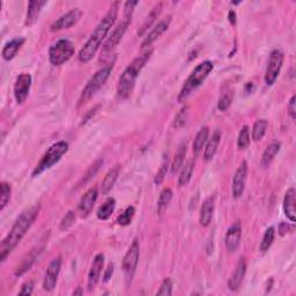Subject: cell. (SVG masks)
Instances as JSON below:
<instances>
[{
  "label": "cell",
  "instance_id": "obj_33",
  "mask_svg": "<svg viewBox=\"0 0 296 296\" xmlns=\"http://www.w3.org/2000/svg\"><path fill=\"white\" fill-rule=\"evenodd\" d=\"M185 154H186V145L182 144L179 146L178 151H177L175 158H174V161L172 163V174L177 173L180 169V167H183Z\"/></svg>",
  "mask_w": 296,
  "mask_h": 296
},
{
  "label": "cell",
  "instance_id": "obj_29",
  "mask_svg": "<svg viewBox=\"0 0 296 296\" xmlns=\"http://www.w3.org/2000/svg\"><path fill=\"white\" fill-rule=\"evenodd\" d=\"M115 208H116V200L114 198H108L97 211V218L103 221L108 220L113 215Z\"/></svg>",
  "mask_w": 296,
  "mask_h": 296
},
{
  "label": "cell",
  "instance_id": "obj_22",
  "mask_svg": "<svg viewBox=\"0 0 296 296\" xmlns=\"http://www.w3.org/2000/svg\"><path fill=\"white\" fill-rule=\"evenodd\" d=\"M24 42H26V40H24L23 37H15L9 42H7L1 51L2 58L5 59V60H12L17 55V52L20 51V49L23 45Z\"/></svg>",
  "mask_w": 296,
  "mask_h": 296
},
{
  "label": "cell",
  "instance_id": "obj_21",
  "mask_svg": "<svg viewBox=\"0 0 296 296\" xmlns=\"http://www.w3.org/2000/svg\"><path fill=\"white\" fill-rule=\"evenodd\" d=\"M214 208H215L214 197H208L207 199L204 201L203 205H201V210H200L199 222L203 227L210 226V224L212 222V219H213Z\"/></svg>",
  "mask_w": 296,
  "mask_h": 296
},
{
  "label": "cell",
  "instance_id": "obj_42",
  "mask_svg": "<svg viewBox=\"0 0 296 296\" xmlns=\"http://www.w3.org/2000/svg\"><path fill=\"white\" fill-rule=\"evenodd\" d=\"M168 161H165L162 163V166L160 167V169L158 170V173H156V176L154 178V182L155 184H161L163 182V179L166 178L167 176V172H168Z\"/></svg>",
  "mask_w": 296,
  "mask_h": 296
},
{
  "label": "cell",
  "instance_id": "obj_17",
  "mask_svg": "<svg viewBox=\"0 0 296 296\" xmlns=\"http://www.w3.org/2000/svg\"><path fill=\"white\" fill-rule=\"evenodd\" d=\"M97 196H99V191H97L96 186L90 187V189L87 191V192L81 197V199L79 201L78 208L79 212L81 213L82 218L88 217L90 212L93 211L94 205L96 203Z\"/></svg>",
  "mask_w": 296,
  "mask_h": 296
},
{
  "label": "cell",
  "instance_id": "obj_28",
  "mask_svg": "<svg viewBox=\"0 0 296 296\" xmlns=\"http://www.w3.org/2000/svg\"><path fill=\"white\" fill-rule=\"evenodd\" d=\"M42 250L38 248V249H34L33 251H31L29 255H28L26 258H24L22 262H21V264L19 266H17V269L15 271V276H22V274L26 272V271H28L31 267V265H33L35 260H36V258L38 257V255H40Z\"/></svg>",
  "mask_w": 296,
  "mask_h": 296
},
{
  "label": "cell",
  "instance_id": "obj_46",
  "mask_svg": "<svg viewBox=\"0 0 296 296\" xmlns=\"http://www.w3.org/2000/svg\"><path fill=\"white\" fill-rule=\"evenodd\" d=\"M113 273H114V265L113 264H110V265L108 266V269L106 270V273H104V276H103L104 283H108V281L110 280V278L113 277Z\"/></svg>",
  "mask_w": 296,
  "mask_h": 296
},
{
  "label": "cell",
  "instance_id": "obj_43",
  "mask_svg": "<svg viewBox=\"0 0 296 296\" xmlns=\"http://www.w3.org/2000/svg\"><path fill=\"white\" fill-rule=\"evenodd\" d=\"M186 119H187V109H186V108H183V109L176 115L174 126H175V127L184 126V125H185V123H186Z\"/></svg>",
  "mask_w": 296,
  "mask_h": 296
},
{
  "label": "cell",
  "instance_id": "obj_23",
  "mask_svg": "<svg viewBox=\"0 0 296 296\" xmlns=\"http://www.w3.org/2000/svg\"><path fill=\"white\" fill-rule=\"evenodd\" d=\"M48 1L45 0H33L28 3V10H27V19L26 24L27 26H33V24L38 20L40 13L43 7L47 5Z\"/></svg>",
  "mask_w": 296,
  "mask_h": 296
},
{
  "label": "cell",
  "instance_id": "obj_6",
  "mask_svg": "<svg viewBox=\"0 0 296 296\" xmlns=\"http://www.w3.org/2000/svg\"><path fill=\"white\" fill-rule=\"evenodd\" d=\"M135 5H138V1H126L125 2L123 20H121V22L118 24L116 28H115L113 34L108 37V40L106 41V43H104V45H103L104 52L114 50V49L118 45V43H119L121 38H123L125 31H126L127 27L130 26V23H131L132 13H133V8Z\"/></svg>",
  "mask_w": 296,
  "mask_h": 296
},
{
  "label": "cell",
  "instance_id": "obj_2",
  "mask_svg": "<svg viewBox=\"0 0 296 296\" xmlns=\"http://www.w3.org/2000/svg\"><path fill=\"white\" fill-rule=\"evenodd\" d=\"M118 8H119V2H113L110 9L108 10V13L103 16V19L100 21V23L97 24L95 30L90 35L89 40L86 42V44L83 45V48L80 50L79 60L83 62V64L92 60V58L95 56L97 50H99L103 40L107 37L108 33H109V30L111 29V27L114 26L115 21L117 19Z\"/></svg>",
  "mask_w": 296,
  "mask_h": 296
},
{
  "label": "cell",
  "instance_id": "obj_16",
  "mask_svg": "<svg viewBox=\"0 0 296 296\" xmlns=\"http://www.w3.org/2000/svg\"><path fill=\"white\" fill-rule=\"evenodd\" d=\"M246 272V263L244 257H241L239 260L236 264L235 270L228 280V288L232 292H238L241 288V285L243 283V279L245 277Z\"/></svg>",
  "mask_w": 296,
  "mask_h": 296
},
{
  "label": "cell",
  "instance_id": "obj_37",
  "mask_svg": "<svg viewBox=\"0 0 296 296\" xmlns=\"http://www.w3.org/2000/svg\"><path fill=\"white\" fill-rule=\"evenodd\" d=\"M250 144V131H249V126H244L242 127V130L239 131L238 133V138H237V147L238 149H245L248 147Z\"/></svg>",
  "mask_w": 296,
  "mask_h": 296
},
{
  "label": "cell",
  "instance_id": "obj_18",
  "mask_svg": "<svg viewBox=\"0 0 296 296\" xmlns=\"http://www.w3.org/2000/svg\"><path fill=\"white\" fill-rule=\"evenodd\" d=\"M172 19H173L172 15H168V16H166L165 19H162L161 21H160V22L151 30V33L146 36L144 42L141 43V48L145 49L147 47H151L152 43H154V42L158 40V38L161 36L162 34H165L166 31L168 30L170 23H172Z\"/></svg>",
  "mask_w": 296,
  "mask_h": 296
},
{
  "label": "cell",
  "instance_id": "obj_9",
  "mask_svg": "<svg viewBox=\"0 0 296 296\" xmlns=\"http://www.w3.org/2000/svg\"><path fill=\"white\" fill-rule=\"evenodd\" d=\"M284 62V54L280 50H273L271 52L269 62H267V67L265 72V82L267 86H272L276 80L279 76V73L283 67Z\"/></svg>",
  "mask_w": 296,
  "mask_h": 296
},
{
  "label": "cell",
  "instance_id": "obj_14",
  "mask_svg": "<svg viewBox=\"0 0 296 296\" xmlns=\"http://www.w3.org/2000/svg\"><path fill=\"white\" fill-rule=\"evenodd\" d=\"M82 16V12L80 8H73L67 12L64 15H61L59 19L55 21L54 23L51 24L50 30L51 31H58V30H62V29H68L72 26L78 22L80 20V17Z\"/></svg>",
  "mask_w": 296,
  "mask_h": 296
},
{
  "label": "cell",
  "instance_id": "obj_38",
  "mask_svg": "<svg viewBox=\"0 0 296 296\" xmlns=\"http://www.w3.org/2000/svg\"><path fill=\"white\" fill-rule=\"evenodd\" d=\"M10 192H12V187L8 183L2 182L1 183V194H0V211H2L6 207V205L8 204Z\"/></svg>",
  "mask_w": 296,
  "mask_h": 296
},
{
  "label": "cell",
  "instance_id": "obj_40",
  "mask_svg": "<svg viewBox=\"0 0 296 296\" xmlns=\"http://www.w3.org/2000/svg\"><path fill=\"white\" fill-rule=\"evenodd\" d=\"M233 102V94L232 93H225L224 95L220 97L218 103V108L220 111H226L231 107V104Z\"/></svg>",
  "mask_w": 296,
  "mask_h": 296
},
{
  "label": "cell",
  "instance_id": "obj_15",
  "mask_svg": "<svg viewBox=\"0 0 296 296\" xmlns=\"http://www.w3.org/2000/svg\"><path fill=\"white\" fill-rule=\"evenodd\" d=\"M241 238H242V224L241 221H236L228 228L227 233H226L225 244L229 252H234L237 250V248L239 246V243H241Z\"/></svg>",
  "mask_w": 296,
  "mask_h": 296
},
{
  "label": "cell",
  "instance_id": "obj_3",
  "mask_svg": "<svg viewBox=\"0 0 296 296\" xmlns=\"http://www.w3.org/2000/svg\"><path fill=\"white\" fill-rule=\"evenodd\" d=\"M152 54H153L152 49L151 50H147L141 56H138L137 58L133 59V60L127 65V67L124 69V72L121 73L119 80H118V85H117V93L120 97L126 99V97L132 93L135 80H137L138 75L140 74L141 69L144 68L146 62L149 60Z\"/></svg>",
  "mask_w": 296,
  "mask_h": 296
},
{
  "label": "cell",
  "instance_id": "obj_31",
  "mask_svg": "<svg viewBox=\"0 0 296 296\" xmlns=\"http://www.w3.org/2000/svg\"><path fill=\"white\" fill-rule=\"evenodd\" d=\"M173 198V191L170 187H165L160 193L159 200H158V212L159 214H163L167 207L169 206L170 201H172Z\"/></svg>",
  "mask_w": 296,
  "mask_h": 296
},
{
  "label": "cell",
  "instance_id": "obj_19",
  "mask_svg": "<svg viewBox=\"0 0 296 296\" xmlns=\"http://www.w3.org/2000/svg\"><path fill=\"white\" fill-rule=\"evenodd\" d=\"M104 265V255L103 253H99L95 256V258L93 260L92 267L88 273V290L93 291L96 287V285L99 284L101 272H102Z\"/></svg>",
  "mask_w": 296,
  "mask_h": 296
},
{
  "label": "cell",
  "instance_id": "obj_7",
  "mask_svg": "<svg viewBox=\"0 0 296 296\" xmlns=\"http://www.w3.org/2000/svg\"><path fill=\"white\" fill-rule=\"evenodd\" d=\"M111 71H113V65L104 66V67L99 69V71H97L95 74L90 78L89 81L87 82L86 87L83 88L81 95H80V100H79L80 104L85 103L87 100H89L90 97L95 95L97 90H99L101 87L106 83L108 78H109Z\"/></svg>",
  "mask_w": 296,
  "mask_h": 296
},
{
  "label": "cell",
  "instance_id": "obj_10",
  "mask_svg": "<svg viewBox=\"0 0 296 296\" xmlns=\"http://www.w3.org/2000/svg\"><path fill=\"white\" fill-rule=\"evenodd\" d=\"M139 256H140V248H139L138 239H134L130 248H128L126 255L124 256L123 265H121V269H123L127 279L131 280L132 277H133L135 269L138 266Z\"/></svg>",
  "mask_w": 296,
  "mask_h": 296
},
{
  "label": "cell",
  "instance_id": "obj_39",
  "mask_svg": "<svg viewBox=\"0 0 296 296\" xmlns=\"http://www.w3.org/2000/svg\"><path fill=\"white\" fill-rule=\"evenodd\" d=\"M74 221H75V212L68 211L67 213L65 214V217L62 218V220L60 221L59 229H60V231H66V229H68L73 224H74Z\"/></svg>",
  "mask_w": 296,
  "mask_h": 296
},
{
  "label": "cell",
  "instance_id": "obj_12",
  "mask_svg": "<svg viewBox=\"0 0 296 296\" xmlns=\"http://www.w3.org/2000/svg\"><path fill=\"white\" fill-rule=\"evenodd\" d=\"M246 176H248V163L246 161H242L237 170H236L234 177H233L232 192L235 199L241 198L243 192H244Z\"/></svg>",
  "mask_w": 296,
  "mask_h": 296
},
{
  "label": "cell",
  "instance_id": "obj_1",
  "mask_svg": "<svg viewBox=\"0 0 296 296\" xmlns=\"http://www.w3.org/2000/svg\"><path fill=\"white\" fill-rule=\"evenodd\" d=\"M38 211H40V206L33 205V206L22 211V213L19 215V218L14 222L12 229L0 244V260L1 262H5L9 253L16 248V245L21 242L23 236L27 234V232L29 231L35 220H36Z\"/></svg>",
  "mask_w": 296,
  "mask_h": 296
},
{
  "label": "cell",
  "instance_id": "obj_4",
  "mask_svg": "<svg viewBox=\"0 0 296 296\" xmlns=\"http://www.w3.org/2000/svg\"><path fill=\"white\" fill-rule=\"evenodd\" d=\"M212 71H213V62L208 60L200 62V64L193 69L185 83H184L183 88L180 90L178 95L179 102L185 101L193 90H196L198 87H200L201 83H204V81L206 80L207 76L210 75Z\"/></svg>",
  "mask_w": 296,
  "mask_h": 296
},
{
  "label": "cell",
  "instance_id": "obj_30",
  "mask_svg": "<svg viewBox=\"0 0 296 296\" xmlns=\"http://www.w3.org/2000/svg\"><path fill=\"white\" fill-rule=\"evenodd\" d=\"M194 170V161L193 160H189L185 165H183V168L180 170L179 177H178V185L185 186L189 184L191 177H192Z\"/></svg>",
  "mask_w": 296,
  "mask_h": 296
},
{
  "label": "cell",
  "instance_id": "obj_20",
  "mask_svg": "<svg viewBox=\"0 0 296 296\" xmlns=\"http://www.w3.org/2000/svg\"><path fill=\"white\" fill-rule=\"evenodd\" d=\"M284 212L291 222L296 221V191L294 187L288 189L285 193Z\"/></svg>",
  "mask_w": 296,
  "mask_h": 296
},
{
  "label": "cell",
  "instance_id": "obj_24",
  "mask_svg": "<svg viewBox=\"0 0 296 296\" xmlns=\"http://www.w3.org/2000/svg\"><path fill=\"white\" fill-rule=\"evenodd\" d=\"M118 175H119V167L116 166L109 172L107 173V175L104 176L102 180V184H101V191H102V194H108L113 189L115 183L118 178Z\"/></svg>",
  "mask_w": 296,
  "mask_h": 296
},
{
  "label": "cell",
  "instance_id": "obj_13",
  "mask_svg": "<svg viewBox=\"0 0 296 296\" xmlns=\"http://www.w3.org/2000/svg\"><path fill=\"white\" fill-rule=\"evenodd\" d=\"M60 267H61L60 256L57 257V258L52 259L51 263L49 264L47 272H45L44 281H43V288L47 292H52L56 288L59 272H60Z\"/></svg>",
  "mask_w": 296,
  "mask_h": 296
},
{
  "label": "cell",
  "instance_id": "obj_26",
  "mask_svg": "<svg viewBox=\"0 0 296 296\" xmlns=\"http://www.w3.org/2000/svg\"><path fill=\"white\" fill-rule=\"evenodd\" d=\"M280 147H281V144L279 141H274L272 144L267 146L266 149L263 153L262 161H260L263 167H269L271 163H272L274 158H276L278 153H279Z\"/></svg>",
  "mask_w": 296,
  "mask_h": 296
},
{
  "label": "cell",
  "instance_id": "obj_34",
  "mask_svg": "<svg viewBox=\"0 0 296 296\" xmlns=\"http://www.w3.org/2000/svg\"><path fill=\"white\" fill-rule=\"evenodd\" d=\"M274 237H276V229H274V227H269L263 236L262 242H260V251L266 252L271 248V245L273 244Z\"/></svg>",
  "mask_w": 296,
  "mask_h": 296
},
{
  "label": "cell",
  "instance_id": "obj_25",
  "mask_svg": "<svg viewBox=\"0 0 296 296\" xmlns=\"http://www.w3.org/2000/svg\"><path fill=\"white\" fill-rule=\"evenodd\" d=\"M220 140H221V134L219 131H215L213 135H212V138L208 140L207 145H206V148H205V152H204V159L206 160V161H210L214 158V155L217 154V151H218V147H219V144H220Z\"/></svg>",
  "mask_w": 296,
  "mask_h": 296
},
{
  "label": "cell",
  "instance_id": "obj_44",
  "mask_svg": "<svg viewBox=\"0 0 296 296\" xmlns=\"http://www.w3.org/2000/svg\"><path fill=\"white\" fill-rule=\"evenodd\" d=\"M34 291V283L33 281H27L22 285L19 292V295H31Z\"/></svg>",
  "mask_w": 296,
  "mask_h": 296
},
{
  "label": "cell",
  "instance_id": "obj_48",
  "mask_svg": "<svg viewBox=\"0 0 296 296\" xmlns=\"http://www.w3.org/2000/svg\"><path fill=\"white\" fill-rule=\"evenodd\" d=\"M83 294V291L81 290V287H78V290L73 292V295H82Z\"/></svg>",
  "mask_w": 296,
  "mask_h": 296
},
{
  "label": "cell",
  "instance_id": "obj_8",
  "mask_svg": "<svg viewBox=\"0 0 296 296\" xmlns=\"http://www.w3.org/2000/svg\"><path fill=\"white\" fill-rule=\"evenodd\" d=\"M74 44L71 41L59 40L49 50V59H50L52 65L59 66L69 60L72 56L74 55Z\"/></svg>",
  "mask_w": 296,
  "mask_h": 296
},
{
  "label": "cell",
  "instance_id": "obj_27",
  "mask_svg": "<svg viewBox=\"0 0 296 296\" xmlns=\"http://www.w3.org/2000/svg\"><path fill=\"white\" fill-rule=\"evenodd\" d=\"M208 134H210V128H208L207 126L201 127L199 130V132H198L196 138H194L193 145H192V149H193L194 155H198L201 152V149H203L204 145L206 144L207 140H208Z\"/></svg>",
  "mask_w": 296,
  "mask_h": 296
},
{
  "label": "cell",
  "instance_id": "obj_11",
  "mask_svg": "<svg viewBox=\"0 0 296 296\" xmlns=\"http://www.w3.org/2000/svg\"><path fill=\"white\" fill-rule=\"evenodd\" d=\"M31 81L33 79L29 73H21L16 78L15 83H14V97L19 104L26 102L30 92Z\"/></svg>",
  "mask_w": 296,
  "mask_h": 296
},
{
  "label": "cell",
  "instance_id": "obj_45",
  "mask_svg": "<svg viewBox=\"0 0 296 296\" xmlns=\"http://www.w3.org/2000/svg\"><path fill=\"white\" fill-rule=\"evenodd\" d=\"M287 109H288V114H290L291 118L294 120L296 118V95H293L291 97Z\"/></svg>",
  "mask_w": 296,
  "mask_h": 296
},
{
  "label": "cell",
  "instance_id": "obj_47",
  "mask_svg": "<svg viewBox=\"0 0 296 296\" xmlns=\"http://www.w3.org/2000/svg\"><path fill=\"white\" fill-rule=\"evenodd\" d=\"M228 19H229V22L232 24H235L236 23V14L234 10H231L228 14Z\"/></svg>",
  "mask_w": 296,
  "mask_h": 296
},
{
  "label": "cell",
  "instance_id": "obj_36",
  "mask_svg": "<svg viewBox=\"0 0 296 296\" xmlns=\"http://www.w3.org/2000/svg\"><path fill=\"white\" fill-rule=\"evenodd\" d=\"M135 214V208L133 206H128L123 213H121L117 219V224L120 226H128L133 220Z\"/></svg>",
  "mask_w": 296,
  "mask_h": 296
},
{
  "label": "cell",
  "instance_id": "obj_41",
  "mask_svg": "<svg viewBox=\"0 0 296 296\" xmlns=\"http://www.w3.org/2000/svg\"><path fill=\"white\" fill-rule=\"evenodd\" d=\"M173 294V283L170 279H165L161 284V287L158 291L156 295H163V296H170Z\"/></svg>",
  "mask_w": 296,
  "mask_h": 296
},
{
  "label": "cell",
  "instance_id": "obj_35",
  "mask_svg": "<svg viewBox=\"0 0 296 296\" xmlns=\"http://www.w3.org/2000/svg\"><path fill=\"white\" fill-rule=\"evenodd\" d=\"M161 8H162V2H159L158 5H155V6H154V8L152 9V12L149 13V15L147 16V19H146L145 23L142 24L141 29L139 30V35H142V34H144L145 31L147 30L148 28L152 26V23L154 22L156 17H158V16L160 15V13H161Z\"/></svg>",
  "mask_w": 296,
  "mask_h": 296
},
{
  "label": "cell",
  "instance_id": "obj_5",
  "mask_svg": "<svg viewBox=\"0 0 296 296\" xmlns=\"http://www.w3.org/2000/svg\"><path fill=\"white\" fill-rule=\"evenodd\" d=\"M68 151V144L66 141H58L51 146L50 148L45 152V154L42 156L40 162L37 163L33 172V177H37L44 173L45 170L50 169L52 166L59 162L62 156Z\"/></svg>",
  "mask_w": 296,
  "mask_h": 296
},
{
  "label": "cell",
  "instance_id": "obj_32",
  "mask_svg": "<svg viewBox=\"0 0 296 296\" xmlns=\"http://www.w3.org/2000/svg\"><path fill=\"white\" fill-rule=\"evenodd\" d=\"M269 127V121L266 119H258L252 126V139L253 141L262 140Z\"/></svg>",
  "mask_w": 296,
  "mask_h": 296
}]
</instances>
